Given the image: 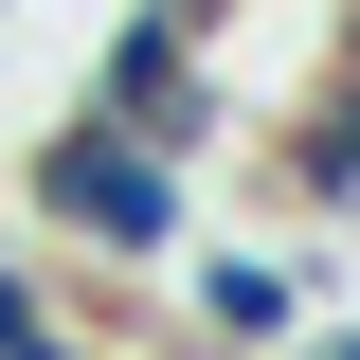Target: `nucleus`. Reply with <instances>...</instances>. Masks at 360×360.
<instances>
[{"mask_svg":"<svg viewBox=\"0 0 360 360\" xmlns=\"http://www.w3.org/2000/svg\"><path fill=\"white\" fill-rule=\"evenodd\" d=\"M0 198H18L37 234H72V252H108V270H162V252H180V162H144V144L90 127V108L18 144V162H0Z\"/></svg>","mask_w":360,"mask_h":360,"instance_id":"f257e3e1","label":"nucleus"},{"mask_svg":"<svg viewBox=\"0 0 360 360\" xmlns=\"http://www.w3.org/2000/svg\"><path fill=\"white\" fill-rule=\"evenodd\" d=\"M72 108H90V127H127L144 162H180V180H198V162L234 144V72H217L198 37H180L162 0H127V18L90 37V90H72Z\"/></svg>","mask_w":360,"mask_h":360,"instance_id":"f03ea898","label":"nucleus"},{"mask_svg":"<svg viewBox=\"0 0 360 360\" xmlns=\"http://www.w3.org/2000/svg\"><path fill=\"white\" fill-rule=\"evenodd\" d=\"M180 307H198V342L288 360V342L324 324V252H252V234H217V252H180Z\"/></svg>","mask_w":360,"mask_h":360,"instance_id":"7ed1b4c3","label":"nucleus"},{"mask_svg":"<svg viewBox=\"0 0 360 360\" xmlns=\"http://www.w3.org/2000/svg\"><path fill=\"white\" fill-rule=\"evenodd\" d=\"M270 162H288V198H307V217H360V72H342V90H307Z\"/></svg>","mask_w":360,"mask_h":360,"instance_id":"20e7f679","label":"nucleus"},{"mask_svg":"<svg viewBox=\"0 0 360 360\" xmlns=\"http://www.w3.org/2000/svg\"><path fill=\"white\" fill-rule=\"evenodd\" d=\"M54 342H72V307H54V270L0 234V360H54Z\"/></svg>","mask_w":360,"mask_h":360,"instance_id":"39448f33","label":"nucleus"},{"mask_svg":"<svg viewBox=\"0 0 360 360\" xmlns=\"http://www.w3.org/2000/svg\"><path fill=\"white\" fill-rule=\"evenodd\" d=\"M288 360H360V324H307V342H288Z\"/></svg>","mask_w":360,"mask_h":360,"instance_id":"423d86ee","label":"nucleus"},{"mask_svg":"<svg viewBox=\"0 0 360 360\" xmlns=\"http://www.w3.org/2000/svg\"><path fill=\"white\" fill-rule=\"evenodd\" d=\"M0 162H18V144H0Z\"/></svg>","mask_w":360,"mask_h":360,"instance_id":"0eeeda50","label":"nucleus"}]
</instances>
